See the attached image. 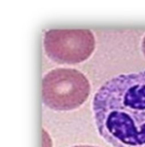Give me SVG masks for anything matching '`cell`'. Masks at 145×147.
<instances>
[{
    "instance_id": "obj_5",
    "label": "cell",
    "mask_w": 145,
    "mask_h": 147,
    "mask_svg": "<svg viewBox=\"0 0 145 147\" xmlns=\"http://www.w3.org/2000/svg\"><path fill=\"white\" fill-rule=\"evenodd\" d=\"M72 147H96V146H75Z\"/></svg>"
},
{
    "instance_id": "obj_2",
    "label": "cell",
    "mask_w": 145,
    "mask_h": 147,
    "mask_svg": "<svg viewBox=\"0 0 145 147\" xmlns=\"http://www.w3.org/2000/svg\"><path fill=\"white\" fill-rule=\"evenodd\" d=\"M90 91L91 86L86 76L75 69L56 68L42 78V101L54 111H71L80 107Z\"/></svg>"
},
{
    "instance_id": "obj_4",
    "label": "cell",
    "mask_w": 145,
    "mask_h": 147,
    "mask_svg": "<svg viewBox=\"0 0 145 147\" xmlns=\"http://www.w3.org/2000/svg\"><path fill=\"white\" fill-rule=\"evenodd\" d=\"M142 49H143V53H144V56H145V37H144V40H143Z\"/></svg>"
},
{
    "instance_id": "obj_1",
    "label": "cell",
    "mask_w": 145,
    "mask_h": 147,
    "mask_svg": "<svg viewBox=\"0 0 145 147\" xmlns=\"http://www.w3.org/2000/svg\"><path fill=\"white\" fill-rule=\"evenodd\" d=\"M101 135L123 147H145V71L106 81L93 100Z\"/></svg>"
},
{
    "instance_id": "obj_3",
    "label": "cell",
    "mask_w": 145,
    "mask_h": 147,
    "mask_svg": "<svg viewBox=\"0 0 145 147\" xmlns=\"http://www.w3.org/2000/svg\"><path fill=\"white\" fill-rule=\"evenodd\" d=\"M43 47L47 56L53 61L75 65L92 55L95 38L87 29H51L45 32Z\"/></svg>"
}]
</instances>
